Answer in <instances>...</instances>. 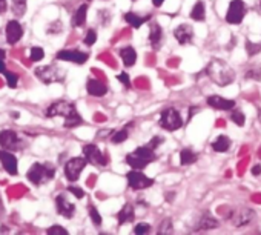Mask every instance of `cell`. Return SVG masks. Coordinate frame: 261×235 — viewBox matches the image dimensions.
Returning a JSON list of instances; mask_svg holds the SVG:
<instances>
[{"mask_svg":"<svg viewBox=\"0 0 261 235\" xmlns=\"http://www.w3.org/2000/svg\"><path fill=\"white\" fill-rule=\"evenodd\" d=\"M127 136H129V126L124 128V129H121V131H117L111 137V140H112V143H121V142H124L127 139Z\"/></svg>","mask_w":261,"mask_h":235,"instance_id":"30","label":"cell"},{"mask_svg":"<svg viewBox=\"0 0 261 235\" xmlns=\"http://www.w3.org/2000/svg\"><path fill=\"white\" fill-rule=\"evenodd\" d=\"M5 77H7V83L11 89L17 88V82H19V75L13 71H5Z\"/></svg>","mask_w":261,"mask_h":235,"instance_id":"32","label":"cell"},{"mask_svg":"<svg viewBox=\"0 0 261 235\" xmlns=\"http://www.w3.org/2000/svg\"><path fill=\"white\" fill-rule=\"evenodd\" d=\"M0 212H4V204H2V200H0Z\"/></svg>","mask_w":261,"mask_h":235,"instance_id":"49","label":"cell"},{"mask_svg":"<svg viewBox=\"0 0 261 235\" xmlns=\"http://www.w3.org/2000/svg\"><path fill=\"white\" fill-rule=\"evenodd\" d=\"M95 40H97V33L94 30H89L86 33V36H85V45L86 46H92L95 43Z\"/></svg>","mask_w":261,"mask_h":235,"instance_id":"37","label":"cell"},{"mask_svg":"<svg viewBox=\"0 0 261 235\" xmlns=\"http://www.w3.org/2000/svg\"><path fill=\"white\" fill-rule=\"evenodd\" d=\"M46 232H48L49 235H53V233H62V235L68 233V230H66L65 227H60V226H57V224H56V226H51Z\"/></svg>","mask_w":261,"mask_h":235,"instance_id":"39","label":"cell"},{"mask_svg":"<svg viewBox=\"0 0 261 235\" xmlns=\"http://www.w3.org/2000/svg\"><path fill=\"white\" fill-rule=\"evenodd\" d=\"M56 207H57V212L65 218H72L75 214V204L71 203L63 194L56 197Z\"/></svg>","mask_w":261,"mask_h":235,"instance_id":"15","label":"cell"},{"mask_svg":"<svg viewBox=\"0 0 261 235\" xmlns=\"http://www.w3.org/2000/svg\"><path fill=\"white\" fill-rule=\"evenodd\" d=\"M230 148V139L226 137V136H220L217 137V140L212 143V149L215 152H227Z\"/></svg>","mask_w":261,"mask_h":235,"instance_id":"25","label":"cell"},{"mask_svg":"<svg viewBox=\"0 0 261 235\" xmlns=\"http://www.w3.org/2000/svg\"><path fill=\"white\" fill-rule=\"evenodd\" d=\"M68 191H69L71 194H74L77 198H83V197H85L83 189H80V188H77V186H69V188H68Z\"/></svg>","mask_w":261,"mask_h":235,"instance_id":"41","label":"cell"},{"mask_svg":"<svg viewBox=\"0 0 261 235\" xmlns=\"http://www.w3.org/2000/svg\"><path fill=\"white\" fill-rule=\"evenodd\" d=\"M0 163L10 175H17V159L13 152L7 149L0 151Z\"/></svg>","mask_w":261,"mask_h":235,"instance_id":"16","label":"cell"},{"mask_svg":"<svg viewBox=\"0 0 261 235\" xmlns=\"http://www.w3.org/2000/svg\"><path fill=\"white\" fill-rule=\"evenodd\" d=\"M34 74H36V77H37L40 82H43V83H46V85L56 83V82L60 83V82L65 80V71L60 69L59 66H56V65L39 66V68H36Z\"/></svg>","mask_w":261,"mask_h":235,"instance_id":"5","label":"cell"},{"mask_svg":"<svg viewBox=\"0 0 261 235\" xmlns=\"http://www.w3.org/2000/svg\"><path fill=\"white\" fill-rule=\"evenodd\" d=\"M244 14H246V5L243 0H232L226 14V20L230 25H238L243 22Z\"/></svg>","mask_w":261,"mask_h":235,"instance_id":"9","label":"cell"},{"mask_svg":"<svg viewBox=\"0 0 261 235\" xmlns=\"http://www.w3.org/2000/svg\"><path fill=\"white\" fill-rule=\"evenodd\" d=\"M207 105L215 108V109H223V111H230L235 108V101L230 98H224L220 95H211L207 97Z\"/></svg>","mask_w":261,"mask_h":235,"instance_id":"18","label":"cell"},{"mask_svg":"<svg viewBox=\"0 0 261 235\" xmlns=\"http://www.w3.org/2000/svg\"><path fill=\"white\" fill-rule=\"evenodd\" d=\"M253 217H255V214H253V211L250 207H241V209L233 211L230 214V221H232L233 226L241 227V226L249 224L253 220Z\"/></svg>","mask_w":261,"mask_h":235,"instance_id":"13","label":"cell"},{"mask_svg":"<svg viewBox=\"0 0 261 235\" xmlns=\"http://www.w3.org/2000/svg\"><path fill=\"white\" fill-rule=\"evenodd\" d=\"M5 71H7V66H5V60H0V72H2V74H5Z\"/></svg>","mask_w":261,"mask_h":235,"instance_id":"46","label":"cell"},{"mask_svg":"<svg viewBox=\"0 0 261 235\" xmlns=\"http://www.w3.org/2000/svg\"><path fill=\"white\" fill-rule=\"evenodd\" d=\"M149 43L154 49H159L163 43V31L159 23H152L149 28Z\"/></svg>","mask_w":261,"mask_h":235,"instance_id":"19","label":"cell"},{"mask_svg":"<svg viewBox=\"0 0 261 235\" xmlns=\"http://www.w3.org/2000/svg\"><path fill=\"white\" fill-rule=\"evenodd\" d=\"M191 17L195 20V22H203L204 17H206V10H204V4L203 2H197L191 11Z\"/></svg>","mask_w":261,"mask_h":235,"instance_id":"28","label":"cell"},{"mask_svg":"<svg viewBox=\"0 0 261 235\" xmlns=\"http://www.w3.org/2000/svg\"><path fill=\"white\" fill-rule=\"evenodd\" d=\"M30 57H31L33 62H40V60L45 57V51H43L42 48H39V46H34V48H31V51H30Z\"/></svg>","mask_w":261,"mask_h":235,"instance_id":"33","label":"cell"},{"mask_svg":"<svg viewBox=\"0 0 261 235\" xmlns=\"http://www.w3.org/2000/svg\"><path fill=\"white\" fill-rule=\"evenodd\" d=\"M149 230H151V226L146 224V223H140V224H137V226L134 227V232H136V233H146V232H149Z\"/></svg>","mask_w":261,"mask_h":235,"instance_id":"38","label":"cell"},{"mask_svg":"<svg viewBox=\"0 0 261 235\" xmlns=\"http://www.w3.org/2000/svg\"><path fill=\"white\" fill-rule=\"evenodd\" d=\"M83 155L88 160V163L94 166H106V157L101 154V151L95 145H85L83 146Z\"/></svg>","mask_w":261,"mask_h":235,"instance_id":"11","label":"cell"},{"mask_svg":"<svg viewBox=\"0 0 261 235\" xmlns=\"http://www.w3.org/2000/svg\"><path fill=\"white\" fill-rule=\"evenodd\" d=\"M62 30H63V25H62V22L60 20H56V22H53L49 27H48V34H59V33H62Z\"/></svg>","mask_w":261,"mask_h":235,"instance_id":"36","label":"cell"},{"mask_svg":"<svg viewBox=\"0 0 261 235\" xmlns=\"http://www.w3.org/2000/svg\"><path fill=\"white\" fill-rule=\"evenodd\" d=\"M127 183L134 191H142L151 188L154 185V180L146 177L140 169H133L130 172H127Z\"/></svg>","mask_w":261,"mask_h":235,"instance_id":"7","label":"cell"},{"mask_svg":"<svg viewBox=\"0 0 261 235\" xmlns=\"http://www.w3.org/2000/svg\"><path fill=\"white\" fill-rule=\"evenodd\" d=\"M230 120H232L235 125H238V126H244V114H243L241 111L235 109V111H232V114H230Z\"/></svg>","mask_w":261,"mask_h":235,"instance_id":"31","label":"cell"},{"mask_svg":"<svg viewBox=\"0 0 261 235\" xmlns=\"http://www.w3.org/2000/svg\"><path fill=\"white\" fill-rule=\"evenodd\" d=\"M56 57H57V60L74 62L77 65H83L89 59V54L83 53V51H79V49H62V51L57 53Z\"/></svg>","mask_w":261,"mask_h":235,"instance_id":"12","label":"cell"},{"mask_svg":"<svg viewBox=\"0 0 261 235\" xmlns=\"http://www.w3.org/2000/svg\"><path fill=\"white\" fill-rule=\"evenodd\" d=\"M163 2H165V0H152V4H154V7H162L163 5Z\"/></svg>","mask_w":261,"mask_h":235,"instance_id":"47","label":"cell"},{"mask_svg":"<svg viewBox=\"0 0 261 235\" xmlns=\"http://www.w3.org/2000/svg\"><path fill=\"white\" fill-rule=\"evenodd\" d=\"M162 143H163V139H162V137H154V139L148 143V146H151L152 149H157Z\"/></svg>","mask_w":261,"mask_h":235,"instance_id":"42","label":"cell"},{"mask_svg":"<svg viewBox=\"0 0 261 235\" xmlns=\"http://www.w3.org/2000/svg\"><path fill=\"white\" fill-rule=\"evenodd\" d=\"M246 49H247L249 56H255L256 53L261 51V43H253V42L247 40V42H246Z\"/></svg>","mask_w":261,"mask_h":235,"instance_id":"35","label":"cell"},{"mask_svg":"<svg viewBox=\"0 0 261 235\" xmlns=\"http://www.w3.org/2000/svg\"><path fill=\"white\" fill-rule=\"evenodd\" d=\"M160 233H166V232H172V227H171V220H165L162 224H160V229H159Z\"/></svg>","mask_w":261,"mask_h":235,"instance_id":"40","label":"cell"},{"mask_svg":"<svg viewBox=\"0 0 261 235\" xmlns=\"http://www.w3.org/2000/svg\"><path fill=\"white\" fill-rule=\"evenodd\" d=\"M157 160V154L155 149H152L151 146H142L137 148L134 152H130L126 155V163L133 168V169H145L149 163Z\"/></svg>","mask_w":261,"mask_h":235,"instance_id":"3","label":"cell"},{"mask_svg":"<svg viewBox=\"0 0 261 235\" xmlns=\"http://www.w3.org/2000/svg\"><path fill=\"white\" fill-rule=\"evenodd\" d=\"M0 60H5V51L0 48Z\"/></svg>","mask_w":261,"mask_h":235,"instance_id":"48","label":"cell"},{"mask_svg":"<svg viewBox=\"0 0 261 235\" xmlns=\"http://www.w3.org/2000/svg\"><path fill=\"white\" fill-rule=\"evenodd\" d=\"M86 14H88V5L85 4V5H82V7H79V10L74 13V16H72V27H83L85 25V22H86Z\"/></svg>","mask_w":261,"mask_h":235,"instance_id":"24","label":"cell"},{"mask_svg":"<svg viewBox=\"0 0 261 235\" xmlns=\"http://www.w3.org/2000/svg\"><path fill=\"white\" fill-rule=\"evenodd\" d=\"M174 36H175V39L178 40V43H180V45H188V43H191V42H192L194 30H192V27H191V25H188V23H181V25H178V27L174 30Z\"/></svg>","mask_w":261,"mask_h":235,"instance_id":"17","label":"cell"},{"mask_svg":"<svg viewBox=\"0 0 261 235\" xmlns=\"http://www.w3.org/2000/svg\"><path fill=\"white\" fill-rule=\"evenodd\" d=\"M5 34H7V42H8V45H16V43L23 37V27H22L20 22H17V20H10V22L7 23Z\"/></svg>","mask_w":261,"mask_h":235,"instance_id":"14","label":"cell"},{"mask_svg":"<svg viewBox=\"0 0 261 235\" xmlns=\"http://www.w3.org/2000/svg\"><path fill=\"white\" fill-rule=\"evenodd\" d=\"M207 77L218 86H227L235 80V71L220 59H212L206 66Z\"/></svg>","mask_w":261,"mask_h":235,"instance_id":"2","label":"cell"},{"mask_svg":"<svg viewBox=\"0 0 261 235\" xmlns=\"http://www.w3.org/2000/svg\"><path fill=\"white\" fill-rule=\"evenodd\" d=\"M217 226H218V221L207 212L201 215V218L198 220V224H197L198 229H212V227H217Z\"/></svg>","mask_w":261,"mask_h":235,"instance_id":"26","label":"cell"},{"mask_svg":"<svg viewBox=\"0 0 261 235\" xmlns=\"http://www.w3.org/2000/svg\"><path fill=\"white\" fill-rule=\"evenodd\" d=\"M11 10L16 17H23L27 13V0H13Z\"/></svg>","mask_w":261,"mask_h":235,"instance_id":"29","label":"cell"},{"mask_svg":"<svg viewBox=\"0 0 261 235\" xmlns=\"http://www.w3.org/2000/svg\"><path fill=\"white\" fill-rule=\"evenodd\" d=\"M0 146L7 151H19L22 148V140L14 131L5 129L0 133Z\"/></svg>","mask_w":261,"mask_h":235,"instance_id":"10","label":"cell"},{"mask_svg":"<svg viewBox=\"0 0 261 235\" xmlns=\"http://www.w3.org/2000/svg\"><path fill=\"white\" fill-rule=\"evenodd\" d=\"M86 91L88 94L94 95V97H103L106 92H108V88L105 83H101L100 80H95V79H89L88 83H86Z\"/></svg>","mask_w":261,"mask_h":235,"instance_id":"20","label":"cell"},{"mask_svg":"<svg viewBox=\"0 0 261 235\" xmlns=\"http://www.w3.org/2000/svg\"><path fill=\"white\" fill-rule=\"evenodd\" d=\"M86 163H88V160L85 157H74V159L68 160L66 165H65V175H66V178L69 181H77L80 174H82V171L85 169Z\"/></svg>","mask_w":261,"mask_h":235,"instance_id":"8","label":"cell"},{"mask_svg":"<svg viewBox=\"0 0 261 235\" xmlns=\"http://www.w3.org/2000/svg\"><path fill=\"white\" fill-rule=\"evenodd\" d=\"M88 2H91V0H88Z\"/></svg>","mask_w":261,"mask_h":235,"instance_id":"50","label":"cell"},{"mask_svg":"<svg viewBox=\"0 0 261 235\" xmlns=\"http://www.w3.org/2000/svg\"><path fill=\"white\" fill-rule=\"evenodd\" d=\"M7 8H8L7 0H0V14H5L7 13Z\"/></svg>","mask_w":261,"mask_h":235,"instance_id":"44","label":"cell"},{"mask_svg":"<svg viewBox=\"0 0 261 235\" xmlns=\"http://www.w3.org/2000/svg\"><path fill=\"white\" fill-rule=\"evenodd\" d=\"M118 80L126 86V88H129L130 86V82H129V75L126 74V72H121L120 75H118Z\"/></svg>","mask_w":261,"mask_h":235,"instance_id":"43","label":"cell"},{"mask_svg":"<svg viewBox=\"0 0 261 235\" xmlns=\"http://www.w3.org/2000/svg\"><path fill=\"white\" fill-rule=\"evenodd\" d=\"M88 209H89V217H91L92 223H94L95 226H100V224H101V217H100V214H98L97 207L91 204V206H89Z\"/></svg>","mask_w":261,"mask_h":235,"instance_id":"34","label":"cell"},{"mask_svg":"<svg viewBox=\"0 0 261 235\" xmlns=\"http://www.w3.org/2000/svg\"><path fill=\"white\" fill-rule=\"evenodd\" d=\"M124 20L133 27V28H136V30H139L143 23H146L148 20H149V17H142V16H139V14H136V13H126L124 14Z\"/></svg>","mask_w":261,"mask_h":235,"instance_id":"23","label":"cell"},{"mask_svg":"<svg viewBox=\"0 0 261 235\" xmlns=\"http://www.w3.org/2000/svg\"><path fill=\"white\" fill-rule=\"evenodd\" d=\"M54 175H56V168L51 163H34L27 174L28 180L36 186H42L51 181Z\"/></svg>","mask_w":261,"mask_h":235,"instance_id":"4","label":"cell"},{"mask_svg":"<svg viewBox=\"0 0 261 235\" xmlns=\"http://www.w3.org/2000/svg\"><path fill=\"white\" fill-rule=\"evenodd\" d=\"M136 212H134V206L133 204H124L120 212H118V224H124L129 221H134Z\"/></svg>","mask_w":261,"mask_h":235,"instance_id":"21","label":"cell"},{"mask_svg":"<svg viewBox=\"0 0 261 235\" xmlns=\"http://www.w3.org/2000/svg\"><path fill=\"white\" fill-rule=\"evenodd\" d=\"M63 117L65 119V128L71 129V128H77L79 125L83 123V119L80 117V114L75 109V105L71 101H56L53 103L48 109H46V117Z\"/></svg>","mask_w":261,"mask_h":235,"instance_id":"1","label":"cell"},{"mask_svg":"<svg viewBox=\"0 0 261 235\" xmlns=\"http://www.w3.org/2000/svg\"><path fill=\"white\" fill-rule=\"evenodd\" d=\"M120 57L126 66H133L137 60V53L133 46H126L120 51Z\"/></svg>","mask_w":261,"mask_h":235,"instance_id":"22","label":"cell"},{"mask_svg":"<svg viewBox=\"0 0 261 235\" xmlns=\"http://www.w3.org/2000/svg\"><path fill=\"white\" fill-rule=\"evenodd\" d=\"M160 126L166 131H177L183 126V119L177 109L169 108L162 112L160 117Z\"/></svg>","mask_w":261,"mask_h":235,"instance_id":"6","label":"cell"},{"mask_svg":"<svg viewBox=\"0 0 261 235\" xmlns=\"http://www.w3.org/2000/svg\"><path fill=\"white\" fill-rule=\"evenodd\" d=\"M252 174H253V175H259V174H261V166H259V165L253 166V168H252Z\"/></svg>","mask_w":261,"mask_h":235,"instance_id":"45","label":"cell"},{"mask_svg":"<svg viewBox=\"0 0 261 235\" xmlns=\"http://www.w3.org/2000/svg\"><path fill=\"white\" fill-rule=\"evenodd\" d=\"M197 159H198V155H197L192 149H183V151L180 152V163H181L183 166H189V165L195 163Z\"/></svg>","mask_w":261,"mask_h":235,"instance_id":"27","label":"cell"}]
</instances>
